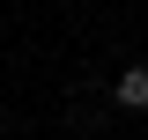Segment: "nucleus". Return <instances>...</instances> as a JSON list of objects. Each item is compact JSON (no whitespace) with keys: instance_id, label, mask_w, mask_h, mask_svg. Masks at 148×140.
<instances>
[{"instance_id":"nucleus-1","label":"nucleus","mask_w":148,"mask_h":140,"mask_svg":"<svg viewBox=\"0 0 148 140\" xmlns=\"http://www.w3.org/2000/svg\"><path fill=\"white\" fill-rule=\"evenodd\" d=\"M111 96H119L126 111H148V67H126L119 81H111Z\"/></svg>"}]
</instances>
